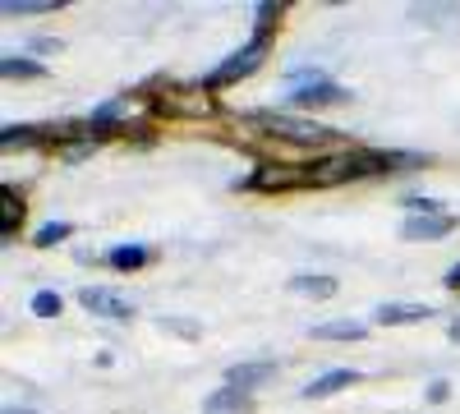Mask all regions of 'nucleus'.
I'll use <instances>...</instances> for the list:
<instances>
[{"label": "nucleus", "mask_w": 460, "mask_h": 414, "mask_svg": "<svg viewBox=\"0 0 460 414\" xmlns=\"http://www.w3.org/2000/svg\"><path fill=\"white\" fill-rule=\"evenodd\" d=\"M262 56H267V37L262 32H253V42L244 47V51H235L230 60H221L208 79H203V88H230V84H240V79H249V74L262 65Z\"/></svg>", "instance_id": "nucleus-1"}, {"label": "nucleus", "mask_w": 460, "mask_h": 414, "mask_svg": "<svg viewBox=\"0 0 460 414\" xmlns=\"http://www.w3.org/2000/svg\"><path fill=\"white\" fill-rule=\"evenodd\" d=\"M253 125H262L267 134H277V138L304 143V147H314V143H332V129H327V125H318V120H290V116H272V110H253Z\"/></svg>", "instance_id": "nucleus-2"}, {"label": "nucleus", "mask_w": 460, "mask_h": 414, "mask_svg": "<svg viewBox=\"0 0 460 414\" xmlns=\"http://www.w3.org/2000/svg\"><path fill=\"white\" fill-rule=\"evenodd\" d=\"M456 231V216H447V212H414V216H405L401 221V240H410V244H419V240H447Z\"/></svg>", "instance_id": "nucleus-3"}, {"label": "nucleus", "mask_w": 460, "mask_h": 414, "mask_svg": "<svg viewBox=\"0 0 460 414\" xmlns=\"http://www.w3.org/2000/svg\"><path fill=\"white\" fill-rule=\"evenodd\" d=\"M79 304L88 313H102V318H134V304L120 295V290H106V286H88L79 290Z\"/></svg>", "instance_id": "nucleus-4"}, {"label": "nucleus", "mask_w": 460, "mask_h": 414, "mask_svg": "<svg viewBox=\"0 0 460 414\" xmlns=\"http://www.w3.org/2000/svg\"><path fill=\"white\" fill-rule=\"evenodd\" d=\"M277 378V364H267V359H249V364H230L226 368V387H235V392H258Z\"/></svg>", "instance_id": "nucleus-5"}, {"label": "nucleus", "mask_w": 460, "mask_h": 414, "mask_svg": "<svg viewBox=\"0 0 460 414\" xmlns=\"http://www.w3.org/2000/svg\"><path fill=\"white\" fill-rule=\"evenodd\" d=\"M359 378H364L359 368H327L323 378L304 383V396H309V401H323V396H336V392H345V387H355Z\"/></svg>", "instance_id": "nucleus-6"}, {"label": "nucleus", "mask_w": 460, "mask_h": 414, "mask_svg": "<svg viewBox=\"0 0 460 414\" xmlns=\"http://www.w3.org/2000/svg\"><path fill=\"white\" fill-rule=\"evenodd\" d=\"M290 101H299V106H332V101H345V88L327 84V74H314V84L290 88Z\"/></svg>", "instance_id": "nucleus-7"}, {"label": "nucleus", "mask_w": 460, "mask_h": 414, "mask_svg": "<svg viewBox=\"0 0 460 414\" xmlns=\"http://www.w3.org/2000/svg\"><path fill=\"white\" fill-rule=\"evenodd\" d=\"M249 410H253V396L235 392V387H221L203 401V414H249Z\"/></svg>", "instance_id": "nucleus-8"}, {"label": "nucleus", "mask_w": 460, "mask_h": 414, "mask_svg": "<svg viewBox=\"0 0 460 414\" xmlns=\"http://www.w3.org/2000/svg\"><path fill=\"white\" fill-rule=\"evenodd\" d=\"M382 327H405V322H424L433 318V304H377L373 313Z\"/></svg>", "instance_id": "nucleus-9"}, {"label": "nucleus", "mask_w": 460, "mask_h": 414, "mask_svg": "<svg viewBox=\"0 0 460 414\" xmlns=\"http://www.w3.org/2000/svg\"><path fill=\"white\" fill-rule=\"evenodd\" d=\"M106 262H111L115 272H138V268H147V262H152V249L147 244H115L106 253Z\"/></svg>", "instance_id": "nucleus-10"}, {"label": "nucleus", "mask_w": 460, "mask_h": 414, "mask_svg": "<svg viewBox=\"0 0 460 414\" xmlns=\"http://www.w3.org/2000/svg\"><path fill=\"white\" fill-rule=\"evenodd\" d=\"M309 336H314V341H364V322H355V318H336V322L314 327Z\"/></svg>", "instance_id": "nucleus-11"}, {"label": "nucleus", "mask_w": 460, "mask_h": 414, "mask_svg": "<svg viewBox=\"0 0 460 414\" xmlns=\"http://www.w3.org/2000/svg\"><path fill=\"white\" fill-rule=\"evenodd\" d=\"M290 290H295V295H309V299H332V295H336V277L299 272V277H290Z\"/></svg>", "instance_id": "nucleus-12"}, {"label": "nucleus", "mask_w": 460, "mask_h": 414, "mask_svg": "<svg viewBox=\"0 0 460 414\" xmlns=\"http://www.w3.org/2000/svg\"><path fill=\"white\" fill-rule=\"evenodd\" d=\"M0 74H5V79H42V60H32V56H5L0 60Z\"/></svg>", "instance_id": "nucleus-13"}, {"label": "nucleus", "mask_w": 460, "mask_h": 414, "mask_svg": "<svg viewBox=\"0 0 460 414\" xmlns=\"http://www.w3.org/2000/svg\"><path fill=\"white\" fill-rule=\"evenodd\" d=\"M69 235H74V225H69V221H47L42 231L32 235V244H37V249H51V244H65Z\"/></svg>", "instance_id": "nucleus-14"}, {"label": "nucleus", "mask_w": 460, "mask_h": 414, "mask_svg": "<svg viewBox=\"0 0 460 414\" xmlns=\"http://www.w3.org/2000/svg\"><path fill=\"white\" fill-rule=\"evenodd\" d=\"M51 10H60L56 0H5V14H10V19H28V14H51Z\"/></svg>", "instance_id": "nucleus-15"}, {"label": "nucleus", "mask_w": 460, "mask_h": 414, "mask_svg": "<svg viewBox=\"0 0 460 414\" xmlns=\"http://www.w3.org/2000/svg\"><path fill=\"white\" fill-rule=\"evenodd\" d=\"M157 327H162V331H171V336H180V341H199V336H203V327H199L194 318H166V313H162V318H157Z\"/></svg>", "instance_id": "nucleus-16"}, {"label": "nucleus", "mask_w": 460, "mask_h": 414, "mask_svg": "<svg viewBox=\"0 0 460 414\" xmlns=\"http://www.w3.org/2000/svg\"><path fill=\"white\" fill-rule=\"evenodd\" d=\"M410 19L414 23H451V19H460V5H419V10H410Z\"/></svg>", "instance_id": "nucleus-17"}, {"label": "nucleus", "mask_w": 460, "mask_h": 414, "mask_svg": "<svg viewBox=\"0 0 460 414\" xmlns=\"http://www.w3.org/2000/svg\"><path fill=\"white\" fill-rule=\"evenodd\" d=\"M60 309H65V299H60L56 290H37V295H32V313H37V318H56Z\"/></svg>", "instance_id": "nucleus-18"}, {"label": "nucleus", "mask_w": 460, "mask_h": 414, "mask_svg": "<svg viewBox=\"0 0 460 414\" xmlns=\"http://www.w3.org/2000/svg\"><path fill=\"white\" fill-rule=\"evenodd\" d=\"M0 203H5V235L14 231V221L23 216V198H14V184H5V194H0Z\"/></svg>", "instance_id": "nucleus-19"}, {"label": "nucleus", "mask_w": 460, "mask_h": 414, "mask_svg": "<svg viewBox=\"0 0 460 414\" xmlns=\"http://www.w3.org/2000/svg\"><path fill=\"white\" fill-rule=\"evenodd\" d=\"M51 51H60L56 37H32V56H51Z\"/></svg>", "instance_id": "nucleus-20"}, {"label": "nucleus", "mask_w": 460, "mask_h": 414, "mask_svg": "<svg viewBox=\"0 0 460 414\" xmlns=\"http://www.w3.org/2000/svg\"><path fill=\"white\" fill-rule=\"evenodd\" d=\"M447 392H451V387H447V383L438 378V383L429 387V401H433V405H442V401H447Z\"/></svg>", "instance_id": "nucleus-21"}, {"label": "nucleus", "mask_w": 460, "mask_h": 414, "mask_svg": "<svg viewBox=\"0 0 460 414\" xmlns=\"http://www.w3.org/2000/svg\"><path fill=\"white\" fill-rule=\"evenodd\" d=\"M447 286H451V290H460V268H456V272L447 277Z\"/></svg>", "instance_id": "nucleus-22"}, {"label": "nucleus", "mask_w": 460, "mask_h": 414, "mask_svg": "<svg viewBox=\"0 0 460 414\" xmlns=\"http://www.w3.org/2000/svg\"><path fill=\"white\" fill-rule=\"evenodd\" d=\"M451 341H456V346H460V318H456V322H451Z\"/></svg>", "instance_id": "nucleus-23"}, {"label": "nucleus", "mask_w": 460, "mask_h": 414, "mask_svg": "<svg viewBox=\"0 0 460 414\" xmlns=\"http://www.w3.org/2000/svg\"><path fill=\"white\" fill-rule=\"evenodd\" d=\"M5 414H32V410H23V405H5Z\"/></svg>", "instance_id": "nucleus-24"}]
</instances>
